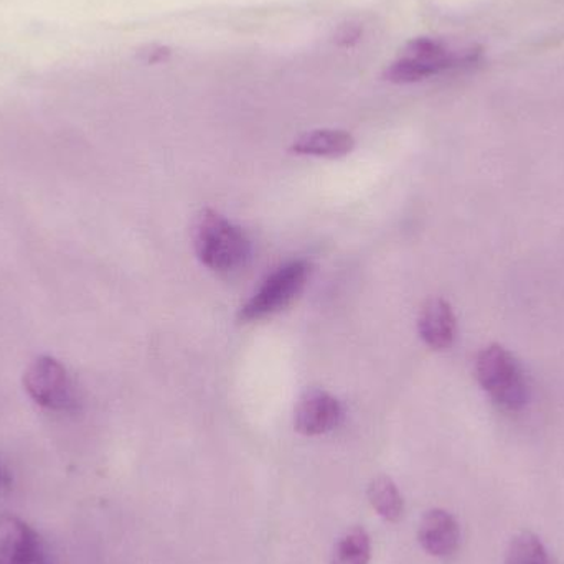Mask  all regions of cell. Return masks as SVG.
Instances as JSON below:
<instances>
[{
	"label": "cell",
	"instance_id": "52a82bcc",
	"mask_svg": "<svg viewBox=\"0 0 564 564\" xmlns=\"http://www.w3.org/2000/svg\"><path fill=\"white\" fill-rule=\"evenodd\" d=\"M340 420L341 406L337 398L318 388L305 391L295 406L294 427L302 436H321L334 430Z\"/></svg>",
	"mask_w": 564,
	"mask_h": 564
},
{
	"label": "cell",
	"instance_id": "ba28073f",
	"mask_svg": "<svg viewBox=\"0 0 564 564\" xmlns=\"http://www.w3.org/2000/svg\"><path fill=\"white\" fill-rule=\"evenodd\" d=\"M417 330L424 344L433 350H447L456 340L457 322L449 302L430 299L421 308Z\"/></svg>",
	"mask_w": 564,
	"mask_h": 564
},
{
	"label": "cell",
	"instance_id": "8992f818",
	"mask_svg": "<svg viewBox=\"0 0 564 564\" xmlns=\"http://www.w3.org/2000/svg\"><path fill=\"white\" fill-rule=\"evenodd\" d=\"M0 564H48L42 536L13 516L0 517Z\"/></svg>",
	"mask_w": 564,
	"mask_h": 564
},
{
	"label": "cell",
	"instance_id": "8fae6325",
	"mask_svg": "<svg viewBox=\"0 0 564 564\" xmlns=\"http://www.w3.org/2000/svg\"><path fill=\"white\" fill-rule=\"evenodd\" d=\"M368 500L378 516L387 522H398L403 516L404 503L397 484L387 476H378L368 486Z\"/></svg>",
	"mask_w": 564,
	"mask_h": 564
},
{
	"label": "cell",
	"instance_id": "6da1fadb",
	"mask_svg": "<svg viewBox=\"0 0 564 564\" xmlns=\"http://www.w3.org/2000/svg\"><path fill=\"white\" fill-rule=\"evenodd\" d=\"M194 247L198 260L217 273L240 270L251 253L250 241L241 228L210 208L202 212L195 221Z\"/></svg>",
	"mask_w": 564,
	"mask_h": 564
},
{
	"label": "cell",
	"instance_id": "3957f363",
	"mask_svg": "<svg viewBox=\"0 0 564 564\" xmlns=\"http://www.w3.org/2000/svg\"><path fill=\"white\" fill-rule=\"evenodd\" d=\"M476 377L490 400L507 411H520L530 400L525 371L500 345H489L476 358Z\"/></svg>",
	"mask_w": 564,
	"mask_h": 564
},
{
	"label": "cell",
	"instance_id": "277c9868",
	"mask_svg": "<svg viewBox=\"0 0 564 564\" xmlns=\"http://www.w3.org/2000/svg\"><path fill=\"white\" fill-rule=\"evenodd\" d=\"M311 264L307 261H291L274 271L263 282L257 294L240 308L241 322L261 321L288 307L307 284Z\"/></svg>",
	"mask_w": 564,
	"mask_h": 564
},
{
	"label": "cell",
	"instance_id": "7a4b0ae2",
	"mask_svg": "<svg viewBox=\"0 0 564 564\" xmlns=\"http://www.w3.org/2000/svg\"><path fill=\"white\" fill-rule=\"evenodd\" d=\"M477 50H453L441 40L420 36L404 46L403 53L387 66L383 78L397 85L423 82L456 66L476 62Z\"/></svg>",
	"mask_w": 564,
	"mask_h": 564
},
{
	"label": "cell",
	"instance_id": "7c38bea8",
	"mask_svg": "<svg viewBox=\"0 0 564 564\" xmlns=\"http://www.w3.org/2000/svg\"><path fill=\"white\" fill-rule=\"evenodd\" d=\"M370 558V536L361 527H354L335 543L330 564H368Z\"/></svg>",
	"mask_w": 564,
	"mask_h": 564
},
{
	"label": "cell",
	"instance_id": "9c48e42d",
	"mask_svg": "<svg viewBox=\"0 0 564 564\" xmlns=\"http://www.w3.org/2000/svg\"><path fill=\"white\" fill-rule=\"evenodd\" d=\"M417 539L430 555L440 558L453 555L460 542L459 523L446 510H430L421 519Z\"/></svg>",
	"mask_w": 564,
	"mask_h": 564
},
{
	"label": "cell",
	"instance_id": "30bf717a",
	"mask_svg": "<svg viewBox=\"0 0 564 564\" xmlns=\"http://www.w3.org/2000/svg\"><path fill=\"white\" fill-rule=\"evenodd\" d=\"M354 148L355 139L350 132L340 129H315L299 135L291 145V152L312 158L338 159L350 154Z\"/></svg>",
	"mask_w": 564,
	"mask_h": 564
},
{
	"label": "cell",
	"instance_id": "5b68a950",
	"mask_svg": "<svg viewBox=\"0 0 564 564\" xmlns=\"http://www.w3.org/2000/svg\"><path fill=\"white\" fill-rule=\"evenodd\" d=\"M23 387L29 397L46 410L68 411L76 406L73 380L53 357L35 358L23 373Z\"/></svg>",
	"mask_w": 564,
	"mask_h": 564
},
{
	"label": "cell",
	"instance_id": "4fadbf2b",
	"mask_svg": "<svg viewBox=\"0 0 564 564\" xmlns=\"http://www.w3.org/2000/svg\"><path fill=\"white\" fill-rule=\"evenodd\" d=\"M506 564H549V555L539 536L523 532L509 543Z\"/></svg>",
	"mask_w": 564,
	"mask_h": 564
},
{
	"label": "cell",
	"instance_id": "5bb4252c",
	"mask_svg": "<svg viewBox=\"0 0 564 564\" xmlns=\"http://www.w3.org/2000/svg\"><path fill=\"white\" fill-rule=\"evenodd\" d=\"M12 484V477L7 473L6 467L0 464V489H7Z\"/></svg>",
	"mask_w": 564,
	"mask_h": 564
}]
</instances>
